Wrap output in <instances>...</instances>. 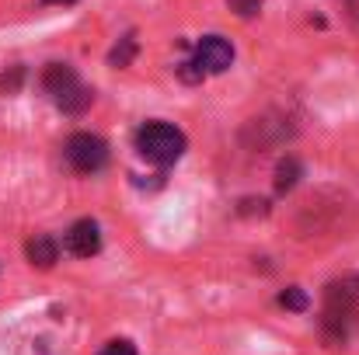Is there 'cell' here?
<instances>
[{"instance_id": "1", "label": "cell", "mask_w": 359, "mask_h": 355, "mask_svg": "<svg viewBox=\"0 0 359 355\" xmlns=\"http://www.w3.org/2000/svg\"><path fill=\"white\" fill-rule=\"evenodd\" d=\"M356 324H359V275H346V279H335L325 289L321 328H325V338L332 345H342Z\"/></svg>"}, {"instance_id": "2", "label": "cell", "mask_w": 359, "mask_h": 355, "mask_svg": "<svg viewBox=\"0 0 359 355\" xmlns=\"http://www.w3.org/2000/svg\"><path fill=\"white\" fill-rule=\"evenodd\" d=\"M42 91L53 98V105L67 116H81L91 102H95V91L81 84V77L74 74V67L67 63H49L42 70Z\"/></svg>"}, {"instance_id": "3", "label": "cell", "mask_w": 359, "mask_h": 355, "mask_svg": "<svg viewBox=\"0 0 359 355\" xmlns=\"http://www.w3.org/2000/svg\"><path fill=\"white\" fill-rule=\"evenodd\" d=\"M136 150L157 167L175 164L185 153V132L171 122H147L136 129Z\"/></svg>"}, {"instance_id": "4", "label": "cell", "mask_w": 359, "mask_h": 355, "mask_svg": "<svg viewBox=\"0 0 359 355\" xmlns=\"http://www.w3.org/2000/svg\"><path fill=\"white\" fill-rule=\"evenodd\" d=\"M231 63H234V46L224 35H203L196 53H192V60H185L178 67V74H182V81L196 84V81H203L210 74H224Z\"/></svg>"}, {"instance_id": "5", "label": "cell", "mask_w": 359, "mask_h": 355, "mask_svg": "<svg viewBox=\"0 0 359 355\" xmlns=\"http://www.w3.org/2000/svg\"><path fill=\"white\" fill-rule=\"evenodd\" d=\"M67 153V164L81 174H98L105 164H109V146L102 136H91V132H74L63 146Z\"/></svg>"}, {"instance_id": "6", "label": "cell", "mask_w": 359, "mask_h": 355, "mask_svg": "<svg viewBox=\"0 0 359 355\" xmlns=\"http://www.w3.org/2000/svg\"><path fill=\"white\" fill-rule=\"evenodd\" d=\"M67 251L74 258H95L102 251V230L95 220H77L70 230H67Z\"/></svg>"}, {"instance_id": "7", "label": "cell", "mask_w": 359, "mask_h": 355, "mask_svg": "<svg viewBox=\"0 0 359 355\" xmlns=\"http://www.w3.org/2000/svg\"><path fill=\"white\" fill-rule=\"evenodd\" d=\"M25 251H28V261L39 265V268H53L56 258H60V244H56L49 234H35L32 240H28Z\"/></svg>"}, {"instance_id": "8", "label": "cell", "mask_w": 359, "mask_h": 355, "mask_svg": "<svg viewBox=\"0 0 359 355\" xmlns=\"http://www.w3.org/2000/svg\"><path fill=\"white\" fill-rule=\"evenodd\" d=\"M297 178H300V160H297V157L279 160V167H276V188H279V192H290V188L297 185Z\"/></svg>"}, {"instance_id": "9", "label": "cell", "mask_w": 359, "mask_h": 355, "mask_svg": "<svg viewBox=\"0 0 359 355\" xmlns=\"http://www.w3.org/2000/svg\"><path fill=\"white\" fill-rule=\"evenodd\" d=\"M279 307H286V310H293V314H304V310L311 307V300H307V293H304L300 286H290V289L279 293Z\"/></svg>"}, {"instance_id": "10", "label": "cell", "mask_w": 359, "mask_h": 355, "mask_svg": "<svg viewBox=\"0 0 359 355\" xmlns=\"http://www.w3.org/2000/svg\"><path fill=\"white\" fill-rule=\"evenodd\" d=\"M133 53H136V39H133V35H126V39H122V46L112 49V56H109V60H112V67H129Z\"/></svg>"}, {"instance_id": "11", "label": "cell", "mask_w": 359, "mask_h": 355, "mask_svg": "<svg viewBox=\"0 0 359 355\" xmlns=\"http://www.w3.org/2000/svg\"><path fill=\"white\" fill-rule=\"evenodd\" d=\"M227 4H231V11H234V14L251 18V14H258V11H262V4H265V0H227Z\"/></svg>"}, {"instance_id": "12", "label": "cell", "mask_w": 359, "mask_h": 355, "mask_svg": "<svg viewBox=\"0 0 359 355\" xmlns=\"http://www.w3.org/2000/svg\"><path fill=\"white\" fill-rule=\"evenodd\" d=\"M102 355H136V345H133L129 338H112V342L102 349Z\"/></svg>"}, {"instance_id": "13", "label": "cell", "mask_w": 359, "mask_h": 355, "mask_svg": "<svg viewBox=\"0 0 359 355\" xmlns=\"http://www.w3.org/2000/svg\"><path fill=\"white\" fill-rule=\"evenodd\" d=\"M46 4H77V0H46Z\"/></svg>"}]
</instances>
